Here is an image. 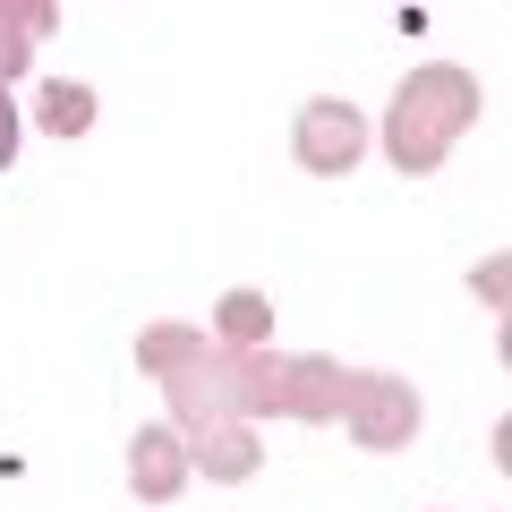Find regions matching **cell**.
<instances>
[{"label":"cell","instance_id":"7a4b0ae2","mask_svg":"<svg viewBox=\"0 0 512 512\" xmlns=\"http://www.w3.org/2000/svg\"><path fill=\"white\" fill-rule=\"evenodd\" d=\"M342 427L367 453H393V444L419 436V393L410 376H384V367H342Z\"/></svg>","mask_w":512,"mask_h":512},{"label":"cell","instance_id":"30bf717a","mask_svg":"<svg viewBox=\"0 0 512 512\" xmlns=\"http://www.w3.org/2000/svg\"><path fill=\"white\" fill-rule=\"evenodd\" d=\"M18 163V103H9V86H0V171Z\"/></svg>","mask_w":512,"mask_h":512},{"label":"cell","instance_id":"5b68a950","mask_svg":"<svg viewBox=\"0 0 512 512\" xmlns=\"http://www.w3.org/2000/svg\"><path fill=\"white\" fill-rule=\"evenodd\" d=\"M188 470H205L214 487H239V478L265 470V444H256V427H248V419L205 427V436H188Z\"/></svg>","mask_w":512,"mask_h":512},{"label":"cell","instance_id":"ba28073f","mask_svg":"<svg viewBox=\"0 0 512 512\" xmlns=\"http://www.w3.org/2000/svg\"><path fill=\"white\" fill-rule=\"evenodd\" d=\"M265 333H274V299L265 291H222L214 299V342L222 350H265Z\"/></svg>","mask_w":512,"mask_h":512},{"label":"cell","instance_id":"3957f363","mask_svg":"<svg viewBox=\"0 0 512 512\" xmlns=\"http://www.w3.org/2000/svg\"><path fill=\"white\" fill-rule=\"evenodd\" d=\"M291 154H299V171H316V180H342V171H359V154H367V120L350 103H333V94H316V103H299V120H291Z\"/></svg>","mask_w":512,"mask_h":512},{"label":"cell","instance_id":"6da1fadb","mask_svg":"<svg viewBox=\"0 0 512 512\" xmlns=\"http://www.w3.org/2000/svg\"><path fill=\"white\" fill-rule=\"evenodd\" d=\"M478 77L461 69V60H427V69L402 77V94H393V111H384V154H393V171H444V154L461 146L478 128Z\"/></svg>","mask_w":512,"mask_h":512},{"label":"cell","instance_id":"8992f818","mask_svg":"<svg viewBox=\"0 0 512 512\" xmlns=\"http://www.w3.org/2000/svg\"><path fill=\"white\" fill-rule=\"evenodd\" d=\"M282 419H308V427H325V419H342V359H291V384H282Z\"/></svg>","mask_w":512,"mask_h":512},{"label":"cell","instance_id":"9c48e42d","mask_svg":"<svg viewBox=\"0 0 512 512\" xmlns=\"http://www.w3.org/2000/svg\"><path fill=\"white\" fill-rule=\"evenodd\" d=\"M35 128H52V137H86V128H94V86L52 77V86L35 94Z\"/></svg>","mask_w":512,"mask_h":512},{"label":"cell","instance_id":"277c9868","mask_svg":"<svg viewBox=\"0 0 512 512\" xmlns=\"http://www.w3.org/2000/svg\"><path fill=\"white\" fill-rule=\"evenodd\" d=\"M188 436L180 427H137L128 436V487H137V504H180V487H188Z\"/></svg>","mask_w":512,"mask_h":512},{"label":"cell","instance_id":"52a82bcc","mask_svg":"<svg viewBox=\"0 0 512 512\" xmlns=\"http://www.w3.org/2000/svg\"><path fill=\"white\" fill-rule=\"evenodd\" d=\"M60 26V9L52 0H0V86H18V69H26V52H35L43 35Z\"/></svg>","mask_w":512,"mask_h":512}]
</instances>
